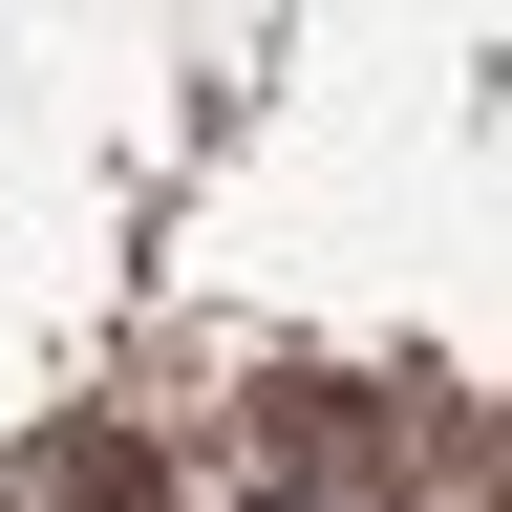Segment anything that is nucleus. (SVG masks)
<instances>
[{
  "instance_id": "nucleus-2",
  "label": "nucleus",
  "mask_w": 512,
  "mask_h": 512,
  "mask_svg": "<svg viewBox=\"0 0 512 512\" xmlns=\"http://www.w3.org/2000/svg\"><path fill=\"white\" fill-rule=\"evenodd\" d=\"M235 512H406L384 470H278V491H235Z\"/></svg>"
},
{
  "instance_id": "nucleus-1",
  "label": "nucleus",
  "mask_w": 512,
  "mask_h": 512,
  "mask_svg": "<svg viewBox=\"0 0 512 512\" xmlns=\"http://www.w3.org/2000/svg\"><path fill=\"white\" fill-rule=\"evenodd\" d=\"M43 512H150V448H128V427H64L43 448Z\"/></svg>"
}]
</instances>
